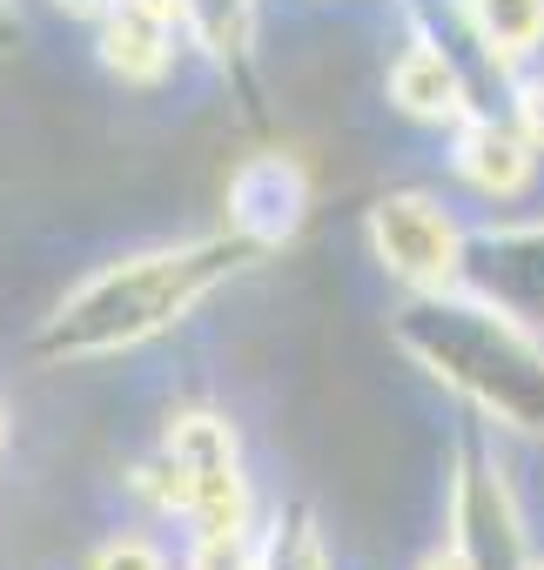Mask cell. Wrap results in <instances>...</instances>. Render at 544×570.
Instances as JSON below:
<instances>
[{"instance_id":"6da1fadb","label":"cell","mask_w":544,"mask_h":570,"mask_svg":"<svg viewBox=\"0 0 544 570\" xmlns=\"http://www.w3.org/2000/svg\"><path fill=\"white\" fill-rule=\"evenodd\" d=\"M269 248L222 228L182 248H155V255H128L101 275H88L81 289L48 316V330L35 336L41 363H101L115 350H135L162 330H175L188 309H202L229 275H242L249 262H262Z\"/></svg>"},{"instance_id":"7a4b0ae2","label":"cell","mask_w":544,"mask_h":570,"mask_svg":"<svg viewBox=\"0 0 544 570\" xmlns=\"http://www.w3.org/2000/svg\"><path fill=\"white\" fill-rule=\"evenodd\" d=\"M390 330L417 363H430L484 416L531 430V436L544 430V350L531 336H517L504 316H490L484 303H457V296L430 289V296L404 303Z\"/></svg>"},{"instance_id":"3957f363","label":"cell","mask_w":544,"mask_h":570,"mask_svg":"<svg viewBox=\"0 0 544 570\" xmlns=\"http://www.w3.org/2000/svg\"><path fill=\"white\" fill-rule=\"evenodd\" d=\"M450 530H457L450 543H457L477 570H531L511 483H504V470L490 463V450L477 443V430H464L457 450H450Z\"/></svg>"},{"instance_id":"277c9868","label":"cell","mask_w":544,"mask_h":570,"mask_svg":"<svg viewBox=\"0 0 544 570\" xmlns=\"http://www.w3.org/2000/svg\"><path fill=\"white\" fill-rule=\"evenodd\" d=\"M363 228H370V255L397 282H410L417 296L450 289V282L464 275V235L430 195H383Z\"/></svg>"},{"instance_id":"5b68a950","label":"cell","mask_w":544,"mask_h":570,"mask_svg":"<svg viewBox=\"0 0 544 570\" xmlns=\"http://www.w3.org/2000/svg\"><path fill=\"white\" fill-rule=\"evenodd\" d=\"M303 208H310V181H303L297 155H249L229 175V228L262 242V248L290 242Z\"/></svg>"},{"instance_id":"8992f818","label":"cell","mask_w":544,"mask_h":570,"mask_svg":"<svg viewBox=\"0 0 544 570\" xmlns=\"http://www.w3.org/2000/svg\"><path fill=\"white\" fill-rule=\"evenodd\" d=\"M188 21L182 0H115V8L101 14V61L108 75L148 88L168 75L175 61V28Z\"/></svg>"},{"instance_id":"52a82bcc","label":"cell","mask_w":544,"mask_h":570,"mask_svg":"<svg viewBox=\"0 0 544 570\" xmlns=\"http://www.w3.org/2000/svg\"><path fill=\"white\" fill-rule=\"evenodd\" d=\"M464 275L477 289L517 316L544 323V228H517V235H477L464 242Z\"/></svg>"},{"instance_id":"ba28073f","label":"cell","mask_w":544,"mask_h":570,"mask_svg":"<svg viewBox=\"0 0 544 570\" xmlns=\"http://www.w3.org/2000/svg\"><path fill=\"white\" fill-rule=\"evenodd\" d=\"M390 108L410 121H457L464 115V68L430 41L404 48L390 68Z\"/></svg>"},{"instance_id":"9c48e42d","label":"cell","mask_w":544,"mask_h":570,"mask_svg":"<svg viewBox=\"0 0 544 570\" xmlns=\"http://www.w3.org/2000/svg\"><path fill=\"white\" fill-rule=\"evenodd\" d=\"M457 175H464L477 195L511 202V195H524V181H531V141L511 135V128H497V121H470L464 141H457Z\"/></svg>"},{"instance_id":"30bf717a","label":"cell","mask_w":544,"mask_h":570,"mask_svg":"<svg viewBox=\"0 0 544 570\" xmlns=\"http://www.w3.org/2000/svg\"><path fill=\"white\" fill-rule=\"evenodd\" d=\"M464 14L497 61H524L544 41V0H464Z\"/></svg>"},{"instance_id":"8fae6325","label":"cell","mask_w":544,"mask_h":570,"mask_svg":"<svg viewBox=\"0 0 544 570\" xmlns=\"http://www.w3.org/2000/svg\"><path fill=\"white\" fill-rule=\"evenodd\" d=\"M182 517L195 523V537L249 530V476H242L235 463H222V470H195V476H188V510H182Z\"/></svg>"},{"instance_id":"7c38bea8","label":"cell","mask_w":544,"mask_h":570,"mask_svg":"<svg viewBox=\"0 0 544 570\" xmlns=\"http://www.w3.org/2000/svg\"><path fill=\"white\" fill-rule=\"evenodd\" d=\"M262 570H330V550H323V530H317L310 503L276 510V523L262 537Z\"/></svg>"},{"instance_id":"4fadbf2b","label":"cell","mask_w":544,"mask_h":570,"mask_svg":"<svg viewBox=\"0 0 544 570\" xmlns=\"http://www.w3.org/2000/svg\"><path fill=\"white\" fill-rule=\"evenodd\" d=\"M162 450H168L188 476H195V470H222V463H235V423L215 416V410H188V416L168 423Z\"/></svg>"},{"instance_id":"5bb4252c","label":"cell","mask_w":544,"mask_h":570,"mask_svg":"<svg viewBox=\"0 0 544 570\" xmlns=\"http://www.w3.org/2000/svg\"><path fill=\"white\" fill-rule=\"evenodd\" d=\"M188 570H262V543H249V530H215L188 543Z\"/></svg>"},{"instance_id":"9a60e30c","label":"cell","mask_w":544,"mask_h":570,"mask_svg":"<svg viewBox=\"0 0 544 570\" xmlns=\"http://www.w3.org/2000/svg\"><path fill=\"white\" fill-rule=\"evenodd\" d=\"M95 570H168V563H162V550L148 537H108L95 550Z\"/></svg>"},{"instance_id":"2e32d148","label":"cell","mask_w":544,"mask_h":570,"mask_svg":"<svg viewBox=\"0 0 544 570\" xmlns=\"http://www.w3.org/2000/svg\"><path fill=\"white\" fill-rule=\"evenodd\" d=\"M517 135H524L531 148H544V75H531V81L517 88Z\"/></svg>"},{"instance_id":"e0dca14e","label":"cell","mask_w":544,"mask_h":570,"mask_svg":"<svg viewBox=\"0 0 544 570\" xmlns=\"http://www.w3.org/2000/svg\"><path fill=\"white\" fill-rule=\"evenodd\" d=\"M417 570H477V563H470V557H464L457 543H444V550H430V557H424Z\"/></svg>"},{"instance_id":"ac0fdd59","label":"cell","mask_w":544,"mask_h":570,"mask_svg":"<svg viewBox=\"0 0 544 570\" xmlns=\"http://www.w3.org/2000/svg\"><path fill=\"white\" fill-rule=\"evenodd\" d=\"M21 41V14H14V0H0V55H8Z\"/></svg>"},{"instance_id":"d6986e66","label":"cell","mask_w":544,"mask_h":570,"mask_svg":"<svg viewBox=\"0 0 544 570\" xmlns=\"http://www.w3.org/2000/svg\"><path fill=\"white\" fill-rule=\"evenodd\" d=\"M55 8H61V14H75V21H88V14H108L115 0H55Z\"/></svg>"},{"instance_id":"ffe728a7","label":"cell","mask_w":544,"mask_h":570,"mask_svg":"<svg viewBox=\"0 0 544 570\" xmlns=\"http://www.w3.org/2000/svg\"><path fill=\"white\" fill-rule=\"evenodd\" d=\"M8 436H14V430H8V410H0V456H8Z\"/></svg>"},{"instance_id":"44dd1931","label":"cell","mask_w":544,"mask_h":570,"mask_svg":"<svg viewBox=\"0 0 544 570\" xmlns=\"http://www.w3.org/2000/svg\"><path fill=\"white\" fill-rule=\"evenodd\" d=\"M531 570H544V563H531Z\"/></svg>"}]
</instances>
